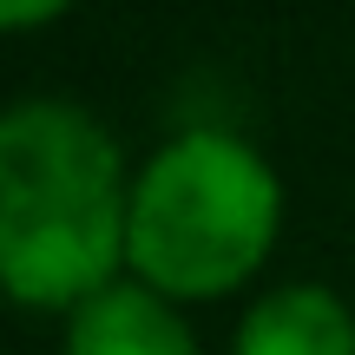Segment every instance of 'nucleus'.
<instances>
[{"instance_id":"39448f33","label":"nucleus","mask_w":355,"mask_h":355,"mask_svg":"<svg viewBox=\"0 0 355 355\" xmlns=\"http://www.w3.org/2000/svg\"><path fill=\"white\" fill-rule=\"evenodd\" d=\"M66 7H73V0H0V33H26V26H46V20H60Z\"/></svg>"},{"instance_id":"20e7f679","label":"nucleus","mask_w":355,"mask_h":355,"mask_svg":"<svg viewBox=\"0 0 355 355\" xmlns=\"http://www.w3.org/2000/svg\"><path fill=\"white\" fill-rule=\"evenodd\" d=\"M230 355H355V309L329 283H277L243 309Z\"/></svg>"},{"instance_id":"f03ea898","label":"nucleus","mask_w":355,"mask_h":355,"mask_svg":"<svg viewBox=\"0 0 355 355\" xmlns=\"http://www.w3.org/2000/svg\"><path fill=\"white\" fill-rule=\"evenodd\" d=\"M283 230V184L250 139L184 125L132 171L125 270L171 303L224 296L263 270Z\"/></svg>"},{"instance_id":"7ed1b4c3","label":"nucleus","mask_w":355,"mask_h":355,"mask_svg":"<svg viewBox=\"0 0 355 355\" xmlns=\"http://www.w3.org/2000/svg\"><path fill=\"white\" fill-rule=\"evenodd\" d=\"M60 355H198V336L171 296L139 277H112L79 309H66Z\"/></svg>"},{"instance_id":"f257e3e1","label":"nucleus","mask_w":355,"mask_h":355,"mask_svg":"<svg viewBox=\"0 0 355 355\" xmlns=\"http://www.w3.org/2000/svg\"><path fill=\"white\" fill-rule=\"evenodd\" d=\"M132 171L119 139L79 99L0 105V296L79 309L125 263Z\"/></svg>"}]
</instances>
